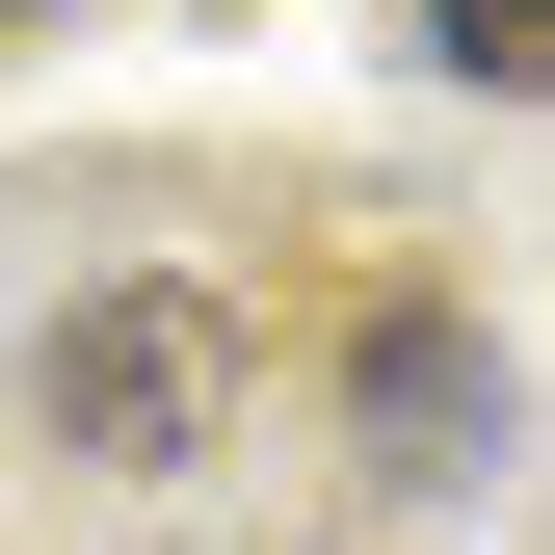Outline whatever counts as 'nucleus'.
Masks as SVG:
<instances>
[{"instance_id":"obj_1","label":"nucleus","mask_w":555,"mask_h":555,"mask_svg":"<svg viewBox=\"0 0 555 555\" xmlns=\"http://www.w3.org/2000/svg\"><path fill=\"white\" fill-rule=\"evenodd\" d=\"M53 450H106V476H159V450H212V397H238V318L185 292V264H132V292H80L53 318Z\"/></svg>"},{"instance_id":"obj_2","label":"nucleus","mask_w":555,"mask_h":555,"mask_svg":"<svg viewBox=\"0 0 555 555\" xmlns=\"http://www.w3.org/2000/svg\"><path fill=\"white\" fill-rule=\"evenodd\" d=\"M476 424H503V397H476V318H371V450L397 476H476Z\"/></svg>"},{"instance_id":"obj_3","label":"nucleus","mask_w":555,"mask_h":555,"mask_svg":"<svg viewBox=\"0 0 555 555\" xmlns=\"http://www.w3.org/2000/svg\"><path fill=\"white\" fill-rule=\"evenodd\" d=\"M424 53L450 80H555V0H424Z\"/></svg>"}]
</instances>
